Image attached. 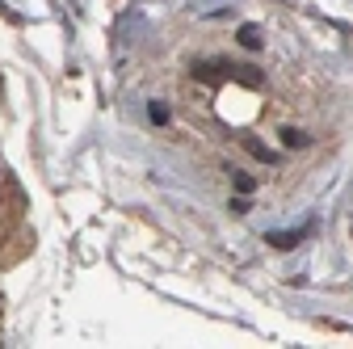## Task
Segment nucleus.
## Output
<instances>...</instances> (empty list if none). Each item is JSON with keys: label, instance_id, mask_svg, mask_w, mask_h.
Masks as SVG:
<instances>
[{"label": "nucleus", "instance_id": "f257e3e1", "mask_svg": "<svg viewBox=\"0 0 353 349\" xmlns=\"http://www.w3.org/2000/svg\"><path fill=\"white\" fill-rule=\"evenodd\" d=\"M26 194L17 177L5 168L0 172V266H17V261L34 248V232L26 228Z\"/></svg>", "mask_w": 353, "mask_h": 349}, {"label": "nucleus", "instance_id": "f03ea898", "mask_svg": "<svg viewBox=\"0 0 353 349\" xmlns=\"http://www.w3.org/2000/svg\"><path fill=\"white\" fill-rule=\"evenodd\" d=\"M0 13H5V5H0Z\"/></svg>", "mask_w": 353, "mask_h": 349}]
</instances>
